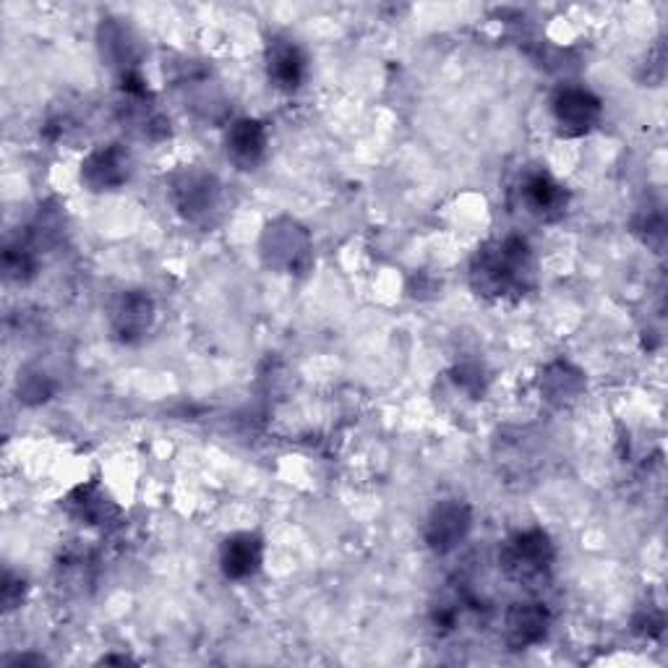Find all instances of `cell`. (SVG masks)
I'll return each instance as SVG.
<instances>
[{
  "label": "cell",
  "instance_id": "6da1fadb",
  "mask_svg": "<svg viewBox=\"0 0 668 668\" xmlns=\"http://www.w3.org/2000/svg\"><path fill=\"white\" fill-rule=\"evenodd\" d=\"M533 272L530 249L525 240L506 238L478 253L473 266V283L486 296H506L525 290V279Z\"/></svg>",
  "mask_w": 668,
  "mask_h": 668
},
{
  "label": "cell",
  "instance_id": "7a4b0ae2",
  "mask_svg": "<svg viewBox=\"0 0 668 668\" xmlns=\"http://www.w3.org/2000/svg\"><path fill=\"white\" fill-rule=\"evenodd\" d=\"M553 546L546 533L527 530L517 533L501 551V566L517 583H530V580L544 577L551 570Z\"/></svg>",
  "mask_w": 668,
  "mask_h": 668
},
{
  "label": "cell",
  "instance_id": "3957f363",
  "mask_svg": "<svg viewBox=\"0 0 668 668\" xmlns=\"http://www.w3.org/2000/svg\"><path fill=\"white\" fill-rule=\"evenodd\" d=\"M600 103L591 92L585 90H561L557 99H553V116H557L561 131L570 133H585L598 120Z\"/></svg>",
  "mask_w": 668,
  "mask_h": 668
},
{
  "label": "cell",
  "instance_id": "277c9868",
  "mask_svg": "<svg viewBox=\"0 0 668 668\" xmlns=\"http://www.w3.org/2000/svg\"><path fill=\"white\" fill-rule=\"evenodd\" d=\"M467 527H470V512L460 501H446L437 506L429 523V544L437 551H450L465 538Z\"/></svg>",
  "mask_w": 668,
  "mask_h": 668
},
{
  "label": "cell",
  "instance_id": "5b68a950",
  "mask_svg": "<svg viewBox=\"0 0 668 668\" xmlns=\"http://www.w3.org/2000/svg\"><path fill=\"white\" fill-rule=\"evenodd\" d=\"M549 632V611L540 604H514L506 613V640L512 647L536 645Z\"/></svg>",
  "mask_w": 668,
  "mask_h": 668
},
{
  "label": "cell",
  "instance_id": "8992f818",
  "mask_svg": "<svg viewBox=\"0 0 668 668\" xmlns=\"http://www.w3.org/2000/svg\"><path fill=\"white\" fill-rule=\"evenodd\" d=\"M262 564V540L249 533L232 536L223 546V572L230 580H246Z\"/></svg>",
  "mask_w": 668,
  "mask_h": 668
},
{
  "label": "cell",
  "instance_id": "52a82bcc",
  "mask_svg": "<svg viewBox=\"0 0 668 668\" xmlns=\"http://www.w3.org/2000/svg\"><path fill=\"white\" fill-rule=\"evenodd\" d=\"M126 176H129V159L116 146L95 152L84 165V180L97 191L116 189L123 183Z\"/></svg>",
  "mask_w": 668,
  "mask_h": 668
},
{
  "label": "cell",
  "instance_id": "ba28073f",
  "mask_svg": "<svg viewBox=\"0 0 668 668\" xmlns=\"http://www.w3.org/2000/svg\"><path fill=\"white\" fill-rule=\"evenodd\" d=\"M266 146V133L264 126L259 120H238L227 133V155L240 167L257 165L264 155Z\"/></svg>",
  "mask_w": 668,
  "mask_h": 668
},
{
  "label": "cell",
  "instance_id": "9c48e42d",
  "mask_svg": "<svg viewBox=\"0 0 668 668\" xmlns=\"http://www.w3.org/2000/svg\"><path fill=\"white\" fill-rule=\"evenodd\" d=\"M306 58L293 43H277L270 52V79L279 90H296L303 82Z\"/></svg>",
  "mask_w": 668,
  "mask_h": 668
},
{
  "label": "cell",
  "instance_id": "30bf717a",
  "mask_svg": "<svg viewBox=\"0 0 668 668\" xmlns=\"http://www.w3.org/2000/svg\"><path fill=\"white\" fill-rule=\"evenodd\" d=\"M523 193L530 212H536L540 217H551L553 212H561V206L566 202L564 189L546 172H536V176L527 178Z\"/></svg>",
  "mask_w": 668,
  "mask_h": 668
},
{
  "label": "cell",
  "instance_id": "8fae6325",
  "mask_svg": "<svg viewBox=\"0 0 668 668\" xmlns=\"http://www.w3.org/2000/svg\"><path fill=\"white\" fill-rule=\"evenodd\" d=\"M178 206L186 212L189 217L206 215V212L215 206L217 189L212 183V178L206 176H189L186 183L178 186Z\"/></svg>",
  "mask_w": 668,
  "mask_h": 668
},
{
  "label": "cell",
  "instance_id": "7c38bea8",
  "mask_svg": "<svg viewBox=\"0 0 668 668\" xmlns=\"http://www.w3.org/2000/svg\"><path fill=\"white\" fill-rule=\"evenodd\" d=\"M152 322V300L144 296H126L116 311V330L123 337L144 332Z\"/></svg>",
  "mask_w": 668,
  "mask_h": 668
}]
</instances>
